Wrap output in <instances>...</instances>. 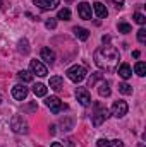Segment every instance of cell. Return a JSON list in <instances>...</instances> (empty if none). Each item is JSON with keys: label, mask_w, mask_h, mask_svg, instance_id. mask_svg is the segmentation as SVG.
I'll use <instances>...</instances> for the list:
<instances>
[{"label": "cell", "mask_w": 146, "mask_h": 147, "mask_svg": "<svg viewBox=\"0 0 146 147\" xmlns=\"http://www.w3.org/2000/svg\"><path fill=\"white\" fill-rule=\"evenodd\" d=\"M93 60H95L98 69L107 70V72H115L117 65H119V60H120V53L115 46L105 45V46H100L98 50H95Z\"/></svg>", "instance_id": "1"}, {"label": "cell", "mask_w": 146, "mask_h": 147, "mask_svg": "<svg viewBox=\"0 0 146 147\" xmlns=\"http://www.w3.org/2000/svg\"><path fill=\"white\" fill-rule=\"evenodd\" d=\"M93 105V115H91V120H93V125L95 127H100L107 118H108V110L105 105H102L100 101H95L91 103Z\"/></svg>", "instance_id": "2"}, {"label": "cell", "mask_w": 146, "mask_h": 147, "mask_svg": "<svg viewBox=\"0 0 146 147\" xmlns=\"http://www.w3.org/2000/svg\"><path fill=\"white\" fill-rule=\"evenodd\" d=\"M67 77H69V80H72L76 84H79V82H83L84 79H86V69L83 67V65H72V67H69L67 69Z\"/></svg>", "instance_id": "3"}, {"label": "cell", "mask_w": 146, "mask_h": 147, "mask_svg": "<svg viewBox=\"0 0 146 147\" xmlns=\"http://www.w3.org/2000/svg\"><path fill=\"white\" fill-rule=\"evenodd\" d=\"M10 128H12L16 134H28V132H29L28 121L24 120L23 115H14V116H12V120H10Z\"/></svg>", "instance_id": "4"}, {"label": "cell", "mask_w": 146, "mask_h": 147, "mask_svg": "<svg viewBox=\"0 0 146 147\" xmlns=\"http://www.w3.org/2000/svg\"><path fill=\"white\" fill-rule=\"evenodd\" d=\"M45 105L50 108V111L53 113V115H59L60 111H64L67 108V105H64L57 96H50V98H46V101H45Z\"/></svg>", "instance_id": "5"}, {"label": "cell", "mask_w": 146, "mask_h": 147, "mask_svg": "<svg viewBox=\"0 0 146 147\" xmlns=\"http://www.w3.org/2000/svg\"><path fill=\"white\" fill-rule=\"evenodd\" d=\"M76 98H77V101H79L83 106H91V103H93L91 94H89V91H88L86 87H77V89H76Z\"/></svg>", "instance_id": "6"}, {"label": "cell", "mask_w": 146, "mask_h": 147, "mask_svg": "<svg viewBox=\"0 0 146 147\" xmlns=\"http://www.w3.org/2000/svg\"><path fill=\"white\" fill-rule=\"evenodd\" d=\"M127 110H129V106H127V103L126 101H115L113 105H112V115L115 116V118H122V116H126L127 115Z\"/></svg>", "instance_id": "7"}, {"label": "cell", "mask_w": 146, "mask_h": 147, "mask_svg": "<svg viewBox=\"0 0 146 147\" xmlns=\"http://www.w3.org/2000/svg\"><path fill=\"white\" fill-rule=\"evenodd\" d=\"M77 14H79L81 19H84V21H91V16H93V12H91V5H89L88 2H81V3L77 5Z\"/></svg>", "instance_id": "8"}, {"label": "cell", "mask_w": 146, "mask_h": 147, "mask_svg": "<svg viewBox=\"0 0 146 147\" xmlns=\"http://www.w3.org/2000/svg\"><path fill=\"white\" fill-rule=\"evenodd\" d=\"M33 3L41 10H53L60 3V0H33Z\"/></svg>", "instance_id": "9"}, {"label": "cell", "mask_w": 146, "mask_h": 147, "mask_svg": "<svg viewBox=\"0 0 146 147\" xmlns=\"http://www.w3.org/2000/svg\"><path fill=\"white\" fill-rule=\"evenodd\" d=\"M28 87H24L23 84H17V86H14L12 87V96H14V99H17V101H24L26 98H28Z\"/></svg>", "instance_id": "10"}, {"label": "cell", "mask_w": 146, "mask_h": 147, "mask_svg": "<svg viewBox=\"0 0 146 147\" xmlns=\"http://www.w3.org/2000/svg\"><path fill=\"white\" fill-rule=\"evenodd\" d=\"M29 69H31V74H36L38 77H45L48 70H46V67L40 62V60H31V63H29Z\"/></svg>", "instance_id": "11"}, {"label": "cell", "mask_w": 146, "mask_h": 147, "mask_svg": "<svg viewBox=\"0 0 146 147\" xmlns=\"http://www.w3.org/2000/svg\"><path fill=\"white\" fill-rule=\"evenodd\" d=\"M110 84L108 80H105V79H100V84H98V94L102 96V98H108L110 96Z\"/></svg>", "instance_id": "12"}, {"label": "cell", "mask_w": 146, "mask_h": 147, "mask_svg": "<svg viewBox=\"0 0 146 147\" xmlns=\"http://www.w3.org/2000/svg\"><path fill=\"white\" fill-rule=\"evenodd\" d=\"M93 9H95V14H96L100 19H105V17L108 16V10H107V7H105L102 2H95V3H93Z\"/></svg>", "instance_id": "13"}, {"label": "cell", "mask_w": 146, "mask_h": 147, "mask_svg": "<svg viewBox=\"0 0 146 147\" xmlns=\"http://www.w3.org/2000/svg\"><path fill=\"white\" fill-rule=\"evenodd\" d=\"M50 87L53 89V91H62L64 89V79L62 77H59V75H55V77H50Z\"/></svg>", "instance_id": "14"}, {"label": "cell", "mask_w": 146, "mask_h": 147, "mask_svg": "<svg viewBox=\"0 0 146 147\" xmlns=\"http://www.w3.org/2000/svg\"><path fill=\"white\" fill-rule=\"evenodd\" d=\"M74 36L77 38V39H81V41H86L88 38H89V31L86 29V28H79V26H76L72 29Z\"/></svg>", "instance_id": "15"}, {"label": "cell", "mask_w": 146, "mask_h": 147, "mask_svg": "<svg viewBox=\"0 0 146 147\" xmlns=\"http://www.w3.org/2000/svg\"><path fill=\"white\" fill-rule=\"evenodd\" d=\"M41 60H45L46 63H53L55 62V53H53V50H50V48H43L41 50Z\"/></svg>", "instance_id": "16"}, {"label": "cell", "mask_w": 146, "mask_h": 147, "mask_svg": "<svg viewBox=\"0 0 146 147\" xmlns=\"http://www.w3.org/2000/svg\"><path fill=\"white\" fill-rule=\"evenodd\" d=\"M119 75L126 80V79H129L131 75H132V69H131V65H127V63H122L120 67H119Z\"/></svg>", "instance_id": "17"}, {"label": "cell", "mask_w": 146, "mask_h": 147, "mask_svg": "<svg viewBox=\"0 0 146 147\" xmlns=\"http://www.w3.org/2000/svg\"><path fill=\"white\" fill-rule=\"evenodd\" d=\"M33 92H35V96H40V98L46 96V86L41 84V82H38V84L33 86Z\"/></svg>", "instance_id": "18"}, {"label": "cell", "mask_w": 146, "mask_h": 147, "mask_svg": "<svg viewBox=\"0 0 146 147\" xmlns=\"http://www.w3.org/2000/svg\"><path fill=\"white\" fill-rule=\"evenodd\" d=\"M17 79L23 80V82H31L33 80V74L28 72V70H21V72H17Z\"/></svg>", "instance_id": "19"}, {"label": "cell", "mask_w": 146, "mask_h": 147, "mask_svg": "<svg viewBox=\"0 0 146 147\" xmlns=\"http://www.w3.org/2000/svg\"><path fill=\"white\" fill-rule=\"evenodd\" d=\"M134 72L138 74L139 77H145L146 75V63L145 62H138V63L134 65Z\"/></svg>", "instance_id": "20"}, {"label": "cell", "mask_w": 146, "mask_h": 147, "mask_svg": "<svg viewBox=\"0 0 146 147\" xmlns=\"http://www.w3.org/2000/svg\"><path fill=\"white\" fill-rule=\"evenodd\" d=\"M119 92H122V94L129 96V94H132V86H129V84L122 82V84H119Z\"/></svg>", "instance_id": "21"}, {"label": "cell", "mask_w": 146, "mask_h": 147, "mask_svg": "<svg viewBox=\"0 0 146 147\" xmlns=\"http://www.w3.org/2000/svg\"><path fill=\"white\" fill-rule=\"evenodd\" d=\"M57 19L69 21V19H71V10H69V9H60V10H59V14H57Z\"/></svg>", "instance_id": "22"}, {"label": "cell", "mask_w": 146, "mask_h": 147, "mask_svg": "<svg viewBox=\"0 0 146 147\" xmlns=\"http://www.w3.org/2000/svg\"><path fill=\"white\" fill-rule=\"evenodd\" d=\"M100 79H103V75H102L100 72L93 74V75L89 77V80H88V87H93V86L96 84V80H100Z\"/></svg>", "instance_id": "23"}, {"label": "cell", "mask_w": 146, "mask_h": 147, "mask_svg": "<svg viewBox=\"0 0 146 147\" xmlns=\"http://www.w3.org/2000/svg\"><path fill=\"white\" fill-rule=\"evenodd\" d=\"M131 31H132V28H131L127 22H120V24H119V33L127 34V33H131Z\"/></svg>", "instance_id": "24"}, {"label": "cell", "mask_w": 146, "mask_h": 147, "mask_svg": "<svg viewBox=\"0 0 146 147\" xmlns=\"http://www.w3.org/2000/svg\"><path fill=\"white\" fill-rule=\"evenodd\" d=\"M134 22H138L139 26H145L146 24V17L141 14V12H136V14H134Z\"/></svg>", "instance_id": "25"}, {"label": "cell", "mask_w": 146, "mask_h": 147, "mask_svg": "<svg viewBox=\"0 0 146 147\" xmlns=\"http://www.w3.org/2000/svg\"><path fill=\"white\" fill-rule=\"evenodd\" d=\"M19 51L21 53H29V46H28V41L26 39H23V41H19Z\"/></svg>", "instance_id": "26"}, {"label": "cell", "mask_w": 146, "mask_h": 147, "mask_svg": "<svg viewBox=\"0 0 146 147\" xmlns=\"http://www.w3.org/2000/svg\"><path fill=\"white\" fill-rule=\"evenodd\" d=\"M138 41H139V43H146V29L145 28H141V29L138 31Z\"/></svg>", "instance_id": "27"}, {"label": "cell", "mask_w": 146, "mask_h": 147, "mask_svg": "<svg viewBox=\"0 0 146 147\" xmlns=\"http://www.w3.org/2000/svg\"><path fill=\"white\" fill-rule=\"evenodd\" d=\"M107 147H124V142L119 140V139H115V140H108Z\"/></svg>", "instance_id": "28"}, {"label": "cell", "mask_w": 146, "mask_h": 147, "mask_svg": "<svg viewBox=\"0 0 146 147\" xmlns=\"http://www.w3.org/2000/svg\"><path fill=\"white\" fill-rule=\"evenodd\" d=\"M45 26H46L48 29H55V28H57V21H55V19H48V21L45 22Z\"/></svg>", "instance_id": "29"}, {"label": "cell", "mask_w": 146, "mask_h": 147, "mask_svg": "<svg viewBox=\"0 0 146 147\" xmlns=\"http://www.w3.org/2000/svg\"><path fill=\"white\" fill-rule=\"evenodd\" d=\"M107 144H108L107 139H98V142H96V146L98 147H107Z\"/></svg>", "instance_id": "30"}, {"label": "cell", "mask_w": 146, "mask_h": 147, "mask_svg": "<svg viewBox=\"0 0 146 147\" xmlns=\"http://www.w3.org/2000/svg\"><path fill=\"white\" fill-rule=\"evenodd\" d=\"M112 2L115 3L117 9H122V7H124V0H112Z\"/></svg>", "instance_id": "31"}, {"label": "cell", "mask_w": 146, "mask_h": 147, "mask_svg": "<svg viewBox=\"0 0 146 147\" xmlns=\"http://www.w3.org/2000/svg\"><path fill=\"white\" fill-rule=\"evenodd\" d=\"M139 55H141V53H139L138 50H136V51H132V57H134V58H139Z\"/></svg>", "instance_id": "32"}, {"label": "cell", "mask_w": 146, "mask_h": 147, "mask_svg": "<svg viewBox=\"0 0 146 147\" xmlns=\"http://www.w3.org/2000/svg\"><path fill=\"white\" fill-rule=\"evenodd\" d=\"M52 147H64L60 142H52Z\"/></svg>", "instance_id": "33"}, {"label": "cell", "mask_w": 146, "mask_h": 147, "mask_svg": "<svg viewBox=\"0 0 146 147\" xmlns=\"http://www.w3.org/2000/svg\"><path fill=\"white\" fill-rule=\"evenodd\" d=\"M0 103H2V96H0Z\"/></svg>", "instance_id": "34"}, {"label": "cell", "mask_w": 146, "mask_h": 147, "mask_svg": "<svg viewBox=\"0 0 146 147\" xmlns=\"http://www.w3.org/2000/svg\"><path fill=\"white\" fill-rule=\"evenodd\" d=\"M65 2H72V0H65Z\"/></svg>", "instance_id": "35"}]
</instances>
